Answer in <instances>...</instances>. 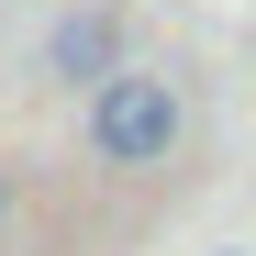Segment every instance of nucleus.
Listing matches in <instances>:
<instances>
[{
    "label": "nucleus",
    "mask_w": 256,
    "mask_h": 256,
    "mask_svg": "<svg viewBox=\"0 0 256 256\" xmlns=\"http://www.w3.org/2000/svg\"><path fill=\"white\" fill-rule=\"evenodd\" d=\"M178 134H190V112H178V90L156 67H112L90 90V156L100 167H167Z\"/></svg>",
    "instance_id": "f257e3e1"
},
{
    "label": "nucleus",
    "mask_w": 256,
    "mask_h": 256,
    "mask_svg": "<svg viewBox=\"0 0 256 256\" xmlns=\"http://www.w3.org/2000/svg\"><path fill=\"white\" fill-rule=\"evenodd\" d=\"M45 67L67 78V90H100V78L122 67V12H67L56 45H45Z\"/></svg>",
    "instance_id": "f03ea898"
},
{
    "label": "nucleus",
    "mask_w": 256,
    "mask_h": 256,
    "mask_svg": "<svg viewBox=\"0 0 256 256\" xmlns=\"http://www.w3.org/2000/svg\"><path fill=\"white\" fill-rule=\"evenodd\" d=\"M223 256H245V245H223Z\"/></svg>",
    "instance_id": "7ed1b4c3"
}]
</instances>
